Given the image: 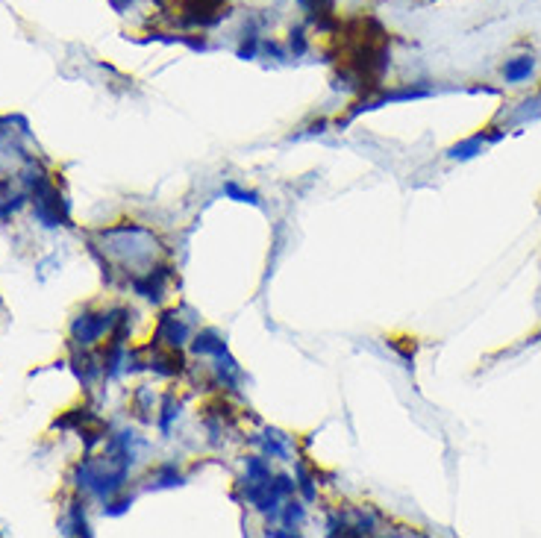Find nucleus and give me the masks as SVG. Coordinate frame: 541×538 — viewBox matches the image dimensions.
I'll list each match as a JSON object with an SVG mask.
<instances>
[{"mask_svg": "<svg viewBox=\"0 0 541 538\" xmlns=\"http://www.w3.org/2000/svg\"><path fill=\"white\" fill-rule=\"evenodd\" d=\"M533 74V59H518V62H509L506 65V80L509 82H518L524 77Z\"/></svg>", "mask_w": 541, "mask_h": 538, "instance_id": "1", "label": "nucleus"}, {"mask_svg": "<svg viewBox=\"0 0 541 538\" xmlns=\"http://www.w3.org/2000/svg\"><path fill=\"white\" fill-rule=\"evenodd\" d=\"M133 503V497H121V500H109V506L103 509L106 515H121V512H127V506Z\"/></svg>", "mask_w": 541, "mask_h": 538, "instance_id": "2", "label": "nucleus"}]
</instances>
